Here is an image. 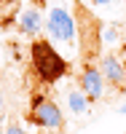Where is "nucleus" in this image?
<instances>
[{
	"label": "nucleus",
	"mask_w": 126,
	"mask_h": 134,
	"mask_svg": "<svg viewBox=\"0 0 126 134\" xmlns=\"http://www.w3.org/2000/svg\"><path fill=\"white\" fill-rule=\"evenodd\" d=\"M30 62H32V72H35V78L40 83H46V86L62 81L64 72H67L64 57L54 48L51 40H43V38H35V43L30 46Z\"/></svg>",
	"instance_id": "1"
},
{
	"label": "nucleus",
	"mask_w": 126,
	"mask_h": 134,
	"mask_svg": "<svg viewBox=\"0 0 126 134\" xmlns=\"http://www.w3.org/2000/svg\"><path fill=\"white\" fill-rule=\"evenodd\" d=\"M27 121L35 124L38 129H46V131H62L64 129V115H62L59 105L46 94H32Z\"/></svg>",
	"instance_id": "2"
},
{
	"label": "nucleus",
	"mask_w": 126,
	"mask_h": 134,
	"mask_svg": "<svg viewBox=\"0 0 126 134\" xmlns=\"http://www.w3.org/2000/svg\"><path fill=\"white\" fill-rule=\"evenodd\" d=\"M46 32H48L51 40H56V43H73V38H75V21H73V16L67 14L64 8L54 5L48 11V16H46Z\"/></svg>",
	"instance_id": "3"
},
{
	"label": "nucleus",
	"mask_w": 126,
	"mask_h": 134,
	"mask_svg": "<svg viewBox=\"0 0 126 134\" xmlns=\"http://www.w3.org/2000/svg\"><path fill=\"white\" fill-rule=\"evenodd\" d=\"M105 83L107 81H105V75H102V70L94 67V64H86L81 78H78V88H81L91 102H99V99L105 97Z\"/></svg>",
	"instance_id": "4"
},
{
	"label": "nucleus",
	"mask_w": 126,
	"mask_h": 134,
	"mask_svg": "<svg viewBox=\"0 0 126 134\" xmlns=\"http://www.w3.org/2000/svg\"><path fill=\"white\" fill-rule=\"evenodd\" d=\"M99 70L105 75V81L116 88H126V64L116 57V54H105L99 59Z\"/></svg>",
	"instance_id": "5"
},
{
	"label": "nucleus",
	"mask_w": 126,
	"mask_h": 134,
	"mask_svg": "<svg viewBox=\"0 0 126 134\" xmlns=\"http://www.w3.org/2000/svg\"><path fill=\"white\" fill-rule=\"evenodd\" d=\"M19 30L24 32V35H38L40 30H46V21L40 16L38 8H27L24 14L19 16Z\"/></svg>",
	"instance_id": "6"
},
{
	"label": "nucleus",
	"mask_w": 126,
	"mask_h": 134,
	"mask_svg": "<svg viewBox=\"0 0 126 134\" xmlns=\"http://www.w3.org/2000/svg\"><path fill=\"white\" fill-rule=\"evenodd\" d=\"M89 102H91V99L81 91V88H73V91H67V105H70L73 115H86V113H89Z\"/></svg>",
	"instance_id": "7"
},
{
	"label": "nucleus",
	"mask_w": 126,
	"mask_h": 134,
	"mask_svg": "<svg viewBox=\"0 0 126 134\" xmlns=\"http://www.w3.org/2000/svg\"><path fill=\"white\" fill-rule=\"evenodd\" d=\"M6 134H27V131L21 129V126H16V124H11V126L6 129Z\"/></svg>",
	"instance_id": "8"
},
{
	"label": "nucleus",
	"mask_w": 126,
	"mask_h": 134,
	"mask_svg": "<svg viewBox=\"0 0 126 134\" xmlns=\"http://www.w3.org/2000/svg\"><path fill=\"white\" fill-rule=\"evenodd\" d=\"M94 5H107V3H113V0H91Z\"/></svg>",
	"instance_id": "9"
},
{
	"label": "nucleus",
	"mask_w": 126,
	"mask_h": 134,
	"mask_svg": "<svg viewBox=\"0 0 126 134\" xmlns=\"http://www.w3.org/2000/svg\"><path fill=\"white\" fill-rule=\"evenodd\" d=\"M3 110H6V102H3V94H0V115H3Z\"/></svg>",
	"instance_id": "10"
},
{
	"label": "nucleus",
	"mask_w": 126,
	"mask_h": 134,
	"mask_svg": "<svg viewBox=\"0 0 126 134\" xmlns=\"http://www.w3.org/2000/svg\"><path fill=\"white\" fill-rule=\"evenodd\" d=\"M0 3H6V5H14V3H19V0H0Z\"/></svg>",
	"instance_id": "11"
},
{
	"label": "nucleus",
	"mask_w": 126,
	"mask_h": 134,
	"mask_svg": "<svg viewBox=\"0 0 126 134\" xmlns=\"http://www.w3.org/2000/svg\"><path fill=\"white\" fill-rule=\"evenodd\" d=\"M121 113H126V105H123V107H121Z\"/></svg>",
	"instance_id": "12"
}]
</instances>
